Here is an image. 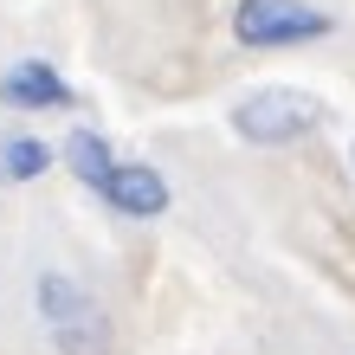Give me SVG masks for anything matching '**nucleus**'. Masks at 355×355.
I'll return each mask as SVG.
<instances>
[{
    "mask_svg": "<svg viewBox=\"0 0 355 355\" xmlns=\"http://www.w3.org/2000/svg\"><path fill=\"white\" fill-rule=\"evenodd\" d=\"M97 200L110 214H123V220H155V214H168V181L149 162H116L110 181L97 187Z\"/></svg>",
    "mask_w": 355,
    "mask_h": 355,
    "instance_id": "obj_4",
    "label": "nucleus"
},
{
    "mask_svg": "<svg viewBox=\"0 0 355 355\" xmlns=\"http://www.w3.org/2000/svg\"><path fill=\"white\" fill-rule=\"evenodd\" d=\"M233 33L239 46H304L329 33V13H317L310 0H239Z\"/></svg>",
    "mask_w": 355,
    "mask_h": 355,
    "instance_id": "obj_3",
    "label": "nucleus"
},
{
    "mask_svg": "<svg viewBox=\"0 0 355 355\" xmlns=\"http://www.w3.org/2000/svg\"><path fill=\"white\" fill-rule=\"evenodd\" d=\"M0 103H7V110H65L71 85L46 65V58H19V65L0 78Z\"/></svg>",
    "mask_w": 355,
    "mask_h": 355,
    "instance_id": "obj_5",
    "label": "nucleus"
},
{
    "mask_svg": "<svg viewBox=\"0 0 355 355\" xmlns=\"http://www.w3.org/2000/svg\"><path fill=\"white\" fill-rule=\"evenodd\" d=\"M39 323H46L58 355H103L110 349V323H103L97 297L85 284H71L65 271H46L39 278Z\"/></svg>",
    "mask_w": 355,
    "mask_h": 355,
    "instance_id": "obj_1",
    "label": "nucleus"
},
{
    "mask_svg": "<svg viewBox=\"0 0 355 355\" xmlns=\"http://www.w3.org/2000/svg\"><path fill=\"white\" fill-rule=\"evenodd\" d=\"M349 168H355V149H349Z\"/></svg>",
    "mask_w": 355,
    "mask_h": 355,
    "instance_id": "obj_8",
    "label": "nucleus"
},
{
    "mask_svg": "<svg viewBox=\"0 0 355 355\" xmlns=\"http://www.w3.org/2000/svg\"><path fill=\"white\" fill-rule=\"evenodd\" d=\"M65 168H71V175H78V181H85L91 194H97V187L110 181L116 155H110V142H103L97 130H71V136H65Z\"/></svg>",
    "mask_w": 355,
    "mask_h": 355,
    "instance_id": "obj_6",
    "label": "nucleus"
},
{
    "mask_svg": "<svg viewBox=\"0 0 355 355\" xmlns=\"http://www.w3.org/2000/svg\"><path fill=\"white\" fill-rule=\"evenodd\" d=\"M46 168H52L46 142H33V136H7V142H0V181H33Z\"/></svg>",
    "mask_w": 355,
    "mask_h": 355,
    "instance_id": "obj_7",
    "label": "nucleus"
},
{
    "mask_svg": "<svg viewBox=\"0 0 355 355\" xmlns=\"http://www.w3.org/2000/svg\"><path fill=\"white\" fill-rule=\"evenodd\" d=\"M323 123V103L310 91H291V85H271V91H252L233 110V130L259 149H278V142H297Z\"/></svg>",
    "mask_w": 355,
    "mask_h": 355,
    "instance_id": "obj_2",
    "label": "nucleus"
}]
</instances>
